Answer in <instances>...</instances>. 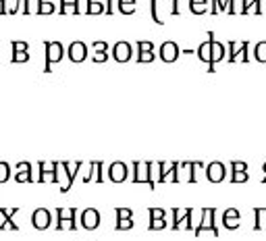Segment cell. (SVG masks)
Segmentation results:
<instances>
[{
    "label": "cell",
    "instance_id": "cell-1",
    "mask_svg": "<svg viewBox=\"0 0 266 241\" xmlns=\"http://www.w3.org/2000/svg\"><path fill=\"white\" fill-rule=\"evenodd\" d=\"M77 208H56V231H75L77 229Z\"/></svg>",
    "mask_w": 266,
    "mask_h": 241
},
{
    "label": "cell",
    "instance_id": "cell-2",
    "mask_svg": "<svg viewBox=\"0 0 266 241\" xmlns=\"http://www.w3.org/2000/svg\"><path fill=\"white\" fill-rule=\"evenodd\" d=\"M44 58H46V62H44V73H50L52 69H50V64L52 62H58L60 58H62V54H64V50H62V44L60 42H44Z\"/></svg>",
    "mask_w": 266,
    "mask_h": 241
},
{
    "label": "cell",
    "instance_id": "cell-3",
    "mask_svg": "<svg viewBox=\"0 0 266 241\" xmlns=\"http://www.w3.org/2000/svg\"><path fill=\"white\" fill-rule=\"evenodd\" d=\"M152 162H133V183H148L150 189H154V179H152Z\"/></svg>",
    "mask_w": 266,
    "mask_h": 241
},
{
    "label": "cell",
    "instance_id": "cell-4",
    "mask_svg": "<svg viewBox=\"0 0 266 241\" xmlns=\"http://www.w3.org/2000/svg\"><path fill=\"white\" fill-rule=\"evenodd\" d=\"M60 166V162H50V164H46V162H40L38 164V168H40V177L36 179L38 183H48V181H52V183H56L58 181V168Z\"/></svg>",
    "mask_w": 266,
    "mask_h": 241
},
{
    "label": "cell",
    "instance_id": "cell-5",
    "mask_svg": "<svg viewBox=\"0 0 266 241\" xmlns=\"http://www.w3.org/2000/svg\"><path fill=\"white\" fill-rule=\"evenodd\" d=\"M214 216H216V210L214 208H204L202 210V223L195 227V235L204 233V231H210L212 235H218V229L214 225Z\"/></svg>",
    "mask_w": 266,
    "mask_h": 241
},
{
    "label": "cell",
    "instance_id": "cell-6",
    "mask_svg": "<svg viewBox=\"0 0 266 241\" xmlns=\"http://www.w3.org/2000/svg\"><path fill=\"white\" fill-rule=\"evenodd\" d=\"M50 223H52L50 210H46V208H36V210H34V214H31V225H34L36 229L44 231V229L50 227Z\"/></svg>",
    "mask_w": 266,
    "mask_h": 241
},
{
    "label": "cell",
    "instance_id": "cell-7",
    "mask_svg": "<svg viewBox=\"0 0 266 241\" xmlns=\"http://www.w3.org/2000/svg\"><path fill=\"white\" fill-rule=\"evenodd\" d=\"M79 223H81V227H83V229H87V231H94V229L100 225V212H98L96 208H85V210L81 212Z\"/></svg>",
    "mask_w": 266,
    "mask_h": 241
},
{
    "label": "cell",
    "instance_id": "cell-8",
    "mask_svg": "<svg viewBox=\"0 0 266 241\" xmlns=\"http://www.w3.org/2000/svg\"><path fill=\"white\" fill-rule=\"evenodd\" d=\"M60 166H62L64 173H66V185L60 187V191L66 193V191L73 187V181H75V177H77V170L83 166V162H75V164H71V162H60Z\"/></svg>",
    "mask_w": 266,
    "mask_h": 241
},
{
    "label": "cell",
    "instance_id": "cell-9",
    "mask_svg": "<svg viewBox=\"0 0 266 241\" xmlns=\"http://www.w3.org/2000/svg\"><path fill=\"white\" fill-rule=\"evenodd\" d=\"M19 212V208H0V231L11 229V231H19L17 223H13L11 218Z\"/></svg>",
    "mask_w": 266,
    "mask_h": 241
},
{
    "label": "cell",
    "instance_id": "cell-10",
    "mask_svg": "<svg viewBox=\"0 0 266 241\" xmlns=\"http://www.w3.org/2000/svg\"><path fill=\"white\" fill-rule=\"evenodd\" d=\"M225 175H227V170H225V164L223 162H210L208 166H206V177H208V181H212V183H220L225 179Z\"/></svg>",
    "mask_w": 266,
    "mask_h": 241
},
{
    "label": "cell",
    "instance_id": "cell-11",
    "mask_svg": "<svg viewBox=\"0 0 266 241\" xmlns=\"http://www.w3.org/2000/svg\"><path fill=\"white\" fill-rule=\"evenodd\" d=\"M127 175H129V170H127V166L123 162H113L110 168H108V177H110L113 183H123L127 179Z\"/></svg>",
    "mask_w": 266,
    "mask_h": 241
},
{
    "label": "cell",
    "instance_id": "cell-12",
    "mask_svg": "<svg viewBox=\"0 0 266 241\" xmlns=\"http://www.w3.org/2000/svg\"><path fill=\"white\" fill-rule=\"evenodd\" d=\"M179 46H177L175 42H164L162 46H160V58L164 62H175L177 58H179Z\"/></svg>",
    "mask_w": 266,
    "mask_h": 241
},
{
    "label": "cell",
    "instance_id": "cell-13",
    "mask_svg": "<svg viewBox=\"0 0 266 241\" xmlns=\"http://www.w3.org/2000/svg\"><path fill=\"white\" fill-rule=\"evenodd\" d=\"M113 58L117 62H127L131 58V44L129 42H117L113 46Z\"/></svg>",
    "mask_w": 266,
    "mask_h": 241
},
{
    "label": "cell",
    "instance_id": "cell-14",
    "mask_svg": "<svg viewBox=\"0 0 266 241\" xmlns=\"http://www.w3.org/2000/svg\"><path fill=\"white\" fill-rule=\"evenodd\" d=\"M15 181L17 183H31L34 181V173H31V164L29 162H19L17 164Z\"/></svg>",
    "mask_w": 266,
    "mask_h": 241
},
{
    "label": "cell",
    "instance_id": "cell-15",
    "mask_svg": "<svg viewBox=\"0 0 266 241\" xmlns=\"http://www.w3.org/2000/svg\"><path fill=\"white\" fill-rule=\"evenodd\" d=\"M208 38L212 40V60H210V67H208V71L212 73V71H214V64H216L218 60L225 58V46H223L220 42L214 40V33H208Z\"/></svg>",
    "mask_w": 266,
    "mask_h": 241
},
{
    "label": "cell",
    "instance_id": "cell-16",
    "mask_svg": "<svg viewBox=\"0 0 266 241\" xmlns=\"http://www.w3.org/2000/svg\"><path fill=\"white\" fill-rule=\"evenodd\" d=\"M69 58L73 62H83L87 58V46L83 42H73L69 46Z\"/></svg>",
    "mask_w": 266,
    "mask_h": 241
},
{
    "label": "cell",
    "instance_id": "cell-17",
    "mask_svg": "<svg viewBox=\"0 0 266 241\" xmlns=\"http://www.w3.org/2000/svg\"><path fill=\"white\" fill-rule=\"evenodd\" d=\"M231 168H233V175H231V181L233 183H243L248 181V164L246 162H231Z\"/></svg>",
    "mask_w": 266,
    "mask_h": 241
},
{
    "label": "cell",
    "instance_id": "cell-18",
    "mask_svg": "<svg viewBox=\"0 0 266 241\" xmlns=\"http://www.w3.org/2000/svg\"><path fill=\"white\" fill-rule=\"evenodd\" d=\"M179 166V162H160L158 164V183H167V179H171L173 177V173H175V168Z\"/></svg>",
    "mask_w": 266,
    "mask_h": 241
},
{
    "label": "cell",
    "instance_id": "cell-19",
    "mask_svg": "<svg viewBox=\"0 0 266 241\" xmlns=\"http://www.w3.org/2000/svg\"><path fill=\"white\" fill-rule=\"evenodd\" d=\"M58 13H60V15H79V13H81L79 0H60Z\"/></svg>",
    "mask_w": 266,
    "mask_h": 241
},
{
    "label": "cell",
    "instance_id": "cell-20",
    "mask_svg": "<svg viewBox=\"0 0 266 241\" xmlns=\"http://www.w3.org/2000/svg\"><path fill=\"white\" fill-rule=\"evenodd\" d=\"M239 212L235 210V208H229V210H225V214H223V223H225V227L227 229H237L239 227Z\"/></svg>",
    "mask_w": 266,
    "mask_h": 241
},
{
    "label": "cell",
    "instance_id": "cell-21",
    "mask_svg": "<svg viewBox=\"0 0 266 241\" xmlns=\"http://www.w3.org/2000/svg\"><path fill=\"white\" fill-rule=\"evenodd\" d=\"M195 54L200 56V60H204V62H208V67H210V60H212V40L208 38V42H204V44H200V48L195 50Z\"/></svg>",
    "mask_w": 266,
    "mask_h": 241
},
{
    "label": "cell",
    "instance_id": "cell-22",
    "mask_svg": "<svg viewBox=\"0 0 266 241\" xmlns=\"http://www.w3.org/2000/svg\"><path fill=\"white\" fill-rule=\"evenodd\" d=\"M189 11L193 15H204L208 11V0H189Z\"/></svg>",
    "mask_w": 266,
    "mask_h": 241
},
{
    "label": "cell",
    "instance_id": "cell-23",
    "mask_svg": "<svg viewBox=\"0 0 266 241\" xmlns=\"http://www.w3.org/2000/svg\"><path fill=\"white\" fill-rule=\"evenodd\" d=\"M185 212H187V208H185V210H181V208H173V229H175V231L183 227Z\"/></svg>",
    "mask_w": 266,
    "mask_h": 241
},
{
    "label": "cell",
    "instance_id": "cell-24",
    "mask_svg": "<svg viewBox=\"0 0 266 241\" xmlns=\"http://www.w3.org/2000/svg\"><path fill=\"white\" fill-rule=\"evenodd\" d=\"M136 3H138V0H119L117 7H119V11L123 15H133V13H136Z\"/></svg>",
    "mask_w": 266,
    "mask_h": 241
},
{
    "label": "cell",
    "instance_id": "cell-25",
    "mask_svg": "<svg viewBox=\"0 0 266 241\" xmlns=\"http://www.w3.org/2000/svg\"><path fill=\"white\" fill-rule=\"evenodd\" d=\"M254 214H256V225H254V229H256V231L266 229V208H256Z\"/></svg>",
    "mask_w": 266,
    "mask_h": 241
},
{
    "label": "cell",
    "instance_id": "cell-26",
    "mask_svg": "<svg viewBox=\"0 0 266 241\" xmlns=\"http://www.w3.org/2000/svg\"><path fill=\"white\" fill-rule=\"evenodd\" d=\"M56 11V7L46 0H38V15H52Z\"/></svg>",
    "mask_w": 266,
    "mask_h": 241
},
{
    "label": "cell",
    "instance_id": "cell-27",
    "mask_svg": "<svg viewBox=\"0 0 266 241\" xmlns=\"http://www.w3.org/2000/svg\"><path fill=\"white\" fill-rule=\"evenodd\" d=\"M102 13H106V3H96V0H92L90 9H87V15H102Z\"/></svg>",
    "mask_w": 266,
    "mask_h": 241
},
{
    "label": "cell",
    "instance_id": "cell-28",
    "mask_svg": "<svg viewBox=\"0 0 266 241\" xmlns=\"http://www.w3.org/2000/svg\"><path fill=\"white\" fill-rule=\"evenodd\" d=\"M254 56H256V60L266 62V42L256 44V48H254Z\"/></svg>",
    "mask_w": 266,
    "mask_h": 241
},
{
    "label": "cell",
    "instance_id": "cell-29",
    "mask_svg": "<svg viewBox=\"0 0 266 241\" xmlns=\"http://www.w3.org/2000/svg\"><path fill=\"white\" fill-rule=\"evenodd\" d=\"M164 227H167V216H164V218H152L150 225H148L150 231H160V229H164Z\"/></svg>",
    "mask_w": 266,
    "mask_h": 241
},
{
    "label": "cell",
    "instance_id": "cell-30",
    "mask_svg": "<svg viewBox=\"0 0 266 241\" xmlns=\"http://www.w3.org/2000/svg\"><path fill=\"white\" fill-rule=\"evenodd\" d=\"M11 60H13V62H27V60H29V54H27V50H13Z\"/></svg>",
    "mask_w": 266,
    "mask_h": 241
},
{
    "label": "cell",
    "instance_id": "cell-31",
    "mask_svg": "<svg viewBox=\"0 0 266 241\" xmlns=\"http://www.w3.org/2000/svg\"><path fill=\"white\" fill-rule=\"evenodd\" d=\"M150 13H152V21L154 23H162L160 17H158V0H150Z\"/></svg>",
    "mask_w": 266,
    "mask_h": 241
},
{
    "label": "cell",
    "instance_id": "cell-32",
    "mask_svg": "<svg viewBox=\"0 0 266 241\" xmlns=\"http://www.w3.org/2000/svg\"><path fill=\"white\" fill-rule=\"evenodd\" d=\"M131 227H133V218H119L115 225V231H127Z\"/></svg>",
    "mask_w": 266,
    "mask_h": 241
},
{
    "label": "cell",
    "instance_id": "cell-33",
    "mask_svg": "<svg viewBox=\"0 0 266 241\" xmlns=\"http://www.w3.org/2000/svg\"><path fill=\"white\" fill-rule=\"evenodd\" d=\"M239 44L237 42H229V62H235L239 58Z\"/></svg>",
    "mask_w": 266,
    "mask_h": 241
},
{
    "label": "cell",
    "instance_id": "cell-34",
    "mask_svg": "<svg viewBox=\"0 0 266 241\" xmlns=\"http://www.w3.org/2000/svg\"><path fill=\"white\" fill-rule=\"evenodd\" d=\"M9 177H11V166L7 162H0V183L9 181Z\"/></svg>",
    "mask_w": 266,
    "mask_h": 241
},
{
    "label": "cell",
    "instance_id": "cell-35",
    "mask_svg": "<svg viewBox=\"0 0 266 241\" xmlns=\"http://www.w3.org/2000/svg\"><path fill=\"white\" fill-rule=\"evenodd\" d=\"M92 164H94V179H96V183H102V181H104V177H102L104 164H102V162H92Z\"/></svg>",
    "mask_w": 266,
    "mask_h": 241
},
{
    "label": "cell",
    "instance_id": "cell-36",
    "mask_svg": "<svg viewBox=\"0 0 266 241\" xmlns=\"http://www.w3.org/2000/svg\"><path fill=\"white\" fill-rule=\"evenodd\" d=\"M152 60H154V50L138 52V62H152Z\"/></svg>",
    "mask_w": 266,
    "mask_h": 241
},
{
    "label": "cell",
    "instance_id": "cell-37",
    "mask_svg": "<svg viewBox=\"0 0 266 241\" xmlns=\"http://www.w3.org/2000/svg\"><path fill=\"white\" fill-rule=\"evenodd\" d=\"M144 50H154V44L140 40V42H138V52H144Z\"/></svg>",
    "mask_w": 266,
    "mask_h": 241
},
{
    "label": "cell",
    "instance_id": "cell-38",
    "mask_svg": "<svg viewBox=\"0 0 266 241\" xmlns=\"http://www.w3.org/2000/svg\"><path fill=\"white\" fill-rule=\"evenodd\" d=\"M117 218H133V212L129 208H117Z\"/></svg>",
    "mask_w": 266,
    "mask_h": 241
},
{
    "label": "cell",
    "instance_id": "cell-39",
    "mask_svg": "<svg viewBox=\"0 0 266 241\" xmlns=\"http://www.w3.org/2000/svg\"><path fill=\"white\" fill-rule=\"evenodd\" d=\"M11 48H13V50H27V42H23V40L13 42V44H11Z\"/></svg>",
    "mask_w": 266,
    "mask_h": 241
},
{
    "label": "cell",
    "instance_id": "cell-40",
    "mask_svg": "<svg viewBox=\"0 0 266 241\" xmlns=\"http://www.w3.org/2000/svg\"><path fill=\"white\" fill-rule=\"evenodd\" d=\"M167 214H164V210H160V208H150V218H164Z\"/></svg>",
    "mask_w": 266,
    "mask_h": 241
},
{
    "label": "cell",
    "instance_id": "cell-41",
    "mask_svg": "<svg viewBox=\"0 0 266 241\" xmlns=\"http://www.w3.org/2000/svg\"><path fill=\"white\" fill-rule=\"evenodd\" d=\"M169 3H173L171 15H179V13H181V9H179V3H181V0H169Z\"/></svg>",
    "mask_w": 266,
    "mask_h": 241
},
{
    "label": "cell",
    "instance_id": "cell-42",
    "mask_svg": "<svg viewBox=\"0 0 266 241\" xmlns=\"http://www.w3.org/2000/svg\"><path fill=\"white\" fill-rule=\"evenodd\" d=\"M94 48H96V52H106L108 50V44L106 42H94Z\"/></svg>",
    "mask_w": 266,
    "mask_h": 241
},
{
    "label": "cell",
    "instance_id": "cell-43",
    "mask_svg": "<svg viewBox=\"0 0 266 241\" xmlns=\"http://www.w3.org/2000/svg\"><path fill=\"white\" fill-rule=\"evenodd\" d=\"M108 60V54L106 52H96L94 54V62H106Z\"/></svg>",
    "mask_w": 266,
    "mask_h": 241
},
{
    "label": "cell",
    "instance_id": "cell-44",
    "mask_svg": "<svg viewBox=\"0 0 266 241\" xmlns=\"http://www.w3.org/2000/svg\"><path fill=\"white\" fill-rule=\"evenodd\" d=\"M0 15H9V9H7V0H0Z\"/></svg>",
    "mask_w": 266,
    "mask_h": 241
},
{
    "label": "cell",
    "instance_id": "cell-45",
    "mask_svg": "<svg viewBox=\"0 0 266 241\" xmlns=\"http://www.w3.org/2000/svg\"><path fill=\"white\" fill-rule=\"evenodd\" d=\"M106 3V15H113V0H104Z\"/></svg>",
    "mask_w": 266,
    "mask_h": 241
},
{
    "label": "cell",
    "instance_id": "cell-46",
    "mask_svg": "<svg viewBox=\"0 0 266 241\" xmlns=\"http://www.w3.org/2000/svg\"><path fill=\"white\" fill-rule=\"evenodd\" d=\"M262 170H264V179H262V183H266V164L262 166Z\"/></svg>",
    "mask_w": 266,
    "mask_h": 241
}]
</instances>
